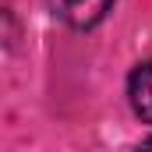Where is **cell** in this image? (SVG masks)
Instances as JSON below:
<instances>
[{"instance_id":"6da1fadb","label":"cell","mask_w":152,"mask_h":152,"mask_svg":"<svg viewBox=\"0 0 152 152\" xmlns=\"http://www.w3.org/2000/svg\"><path fill=\"white\" fill-rule=\"evenodd\" d=\"M50 7L71 28H92V25H99L106 18V11L113 7V0H50Z\"/></svg>"},{"instance_id":"3957f363","label":"cell","mask_w":152,"mask_h":152,"mask_svg":"<svg viewBox=\"0 0 152 152\" xmlns=\"http://www.w3.org/2000/svg\"><path fill=\"white\" fill-rule=\"evenodd\" d=\"M138 152H152V138H145V142L138 145Z\"/></svg>"},{"instance_id":"7a4b0ae2","label":"cell","mask_w":152,"mask_h":152,"mask_svg":"<svg viewBox=\"0 0 152 152\" xmlns=\"http://www.w3.org/2000/svg\"><path fill=\"white\" fill-rule=\"evenodd\" d=\"M127 96H131L134 113L152 124V64L134 67V75H131V81H127Z\"/></svg>"}]
</instances>
